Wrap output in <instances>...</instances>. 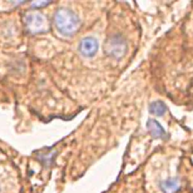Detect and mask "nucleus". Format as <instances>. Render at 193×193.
<instances>
[{
  "mask_svg": "<svg viewBox=\"0 0 193 193\" xmlns=\"http://www.w3.org/2000/svg\"><path fill=\"white\" fill-rule=\"evenodd\" d=\"M181 187V182L178 178H168L161 183V188L164 193H176Z\"/></svg>",
  "mask_w": 193,
  "mask_h": 193,
  "instance_id": "nucleus-5",
  "label": "nucleus"
},
{
  "mask_svg": "<svg viewBox=\"0 0 193 193\" xmlns=\"http://www.w3.org/2000/svg\"><path fill=\"white\" fill-rule=\"evenodd\" d=\"M149 111H151V113L154 114V116H163L164 112L167 111V107H166V104H164L163 102L157 101V102H153V103L151 104Z\"/></svg>",
  "mask_w": 193,
  "mask_h": 193,
  "instance_id": "nucleus-7",
  "label": "nucleus"
},
{
  "mask_svg": "<svg viewBox=\"0 0 193 193\" xmlns=\"http://www.w3.org/2000/svg\"><path fill=\"white\" fill-rule=\"evenodd\" d=\"M24 20H25L27 30L32 34H42V33H45L49 29L48 19L42 13L32 12V13L25 15Z\"/></svg>",
  "mask_w": 193,
  "mask_h": 193,
  "instance_id": "nucleus-2",
  "label": "nucleus"
},
{
  "mask_svg": "<svg viewBox=\"0 0 193 193\" xmlns=\"http://www.w3.org/2000/svg\"><path fill=\"white\" fill-rule=\"evenodd\" d=\"M49 4L50 3H32V7L33 8H40V7H47Z\"/></svg>",
  "mask_w": 193,
  "mask_h": 193,
  "instance_id": "nucleus-8",
  "label": "nucleus"
},
{
  "mask_svg": "<svg viewBox=\"0 0 193 193\" xmlns=\"http://www.w3.org/2000/svg\"><path fill=\"white\" fill-rule=\"evenodd\" d=\"M127 52V42L121 34H113L106 43V53L113 59H121Z\"/></svg>",
  "mask_w": 193,
  "mask_h": 193,
  "instance_id": "nucleus-3",
  "label": "nucleus"
},
{
  "mask_svg": "<svg viewBox=\"0 0 193 193\" xmlns=\"http://www.w3.org/2000/svg\"><path fill=\"white\" fill-rule=\"evenodd\" d=\"M147 128L149 131V133L154 137V138H166L167 134H166V131L163 129V127L157 122V121H148L147 123Z\"/></svg>",
  "mask_w": 193,
  "mask_h": 193,
  "instance_id": "nucleus-6",
  "label": "nucleus"
},
{
  "mask_svg": "<svg viewBox=\"0 0 193 193\" xmlns=\"http://www.w3.org/2000/svg\"><path fill=\"white\" fill-rule=\"evenodd\" d=\"M54 25L59 34L64 37H72L79 30L80 20L73 10L59 9L54 14Z\"/></svg>",
  "mask_w": 193,
  "mask_h": 193,
  "instance_id": "nucleus-1",
  "label": "nucleus"
},
{
  "mask_svg": "<svg viewBox=\"0 0 193 193\" xmlns=\"http://www.w3.org/2000/svg\"><path fill=\"white\" fill-rule=\"evenodd\" d=\"M96 50H98V42L93 37L84 38L79 44V52L83 57H87V58L94 57Z\"/></svg>",
  "mask_w": 193,
  "mask_h": 193,
  "instance_id": "nucleus-4",
  "label": "nucleus"
}]
</instances>
